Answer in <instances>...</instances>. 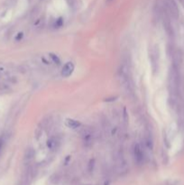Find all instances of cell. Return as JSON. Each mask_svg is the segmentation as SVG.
Listing matches in <instances>:
<instances>
[{"label": "cell", "instance_id": "cell-2", "mask_svg": "<svg viewBox=\"0 0 184 185\" xmlns=\"http://www.w3.org/2000/svg\"><path fill=\"white\" fill-rule=\"evenodd\" d=\"M118 80L119 83H120L121 87L128 93L132 92V83L129 76V71H128V68L126 66H122V68L119 71L118 73Z\"/></svg>", "mask_w": 184, "mask_h": 185}, {"label": "cell", "instance_id": "cell-6", "mask_svg": "<svg viewBox=\"0 0 184 185\" xmlns=\"http://www.w3.org/2000/svg\"><path fill=\"white\" fill-rule=\"evenodd\" d=\"M66 125L68 127L70 128H72V129H76L78 127L80 126V122L78 121V120H75V119H71V118H68L66 120Z\"/></svg>", "mask_w": 184, "mask_h": 185}, {"label": "cell", "instance_id": "cell-10", "mask_svg": "<svg viewBox=\"0 0 184 185\" xmlns=\"http://www.w3.org/2000/svg\"><path fill=\"white\" fill-rule=\"evenodd\" d=\"M1 146H2V141L0 140V149H1Z\"/></svg>", "mask_w": 184, "mask_h": 185}, {"label": "cell", "instance_id": "cell-7", "mask_svg": "<svg viewBox=\"0 0 184 185\" xmlns=\"http://www.w3.org/2000/svg\"><path fill=\"white\" fill-rule=\"evenodd\" d=\"M57 144H58V141L56 140V138H51L50 140H48L47 145L50 149H54V148L56 147Z\"/></svg>", "mask_w": 184, "mask_h": 185}, {"label": "cell", "instance_id": "cell-5", "mask_svg": "<svg viewBox=\"0 0 184 185\" xmlns=\"http://www.w3.org/2000/svg\"><path fill=\"white\" fill-rule=\"evenodd\" d=\"M73 71H74V64H73L72 62H67L62 68L61 75L65 78H68L72 74Z\"/></svg>", "mask_w": 184, "mask_h": 185}, {"label": "cell", "instance_id": "cell-9", "mask_svg": "<svg viewBox=\"0 0 184 185\" xmlns=\"http://www.w3.org/2000/svg\"><path fill=\"white\" fill-rule=\"evenodd\" d=\"M113 1H114V0H107V3H111V2H113Z\"/></svg>", "mask_w": 184, "mask_h": 185}, {"label": "cell", "instance_id": "cell-1", "mask_svg": "<svg viewBox=\"0 0 184 185\" xmlns=\"http://www.w3.org/2000/svg\"><path fill=\"white\" fill-rule=\"evenodd\" d=\"M180 85H181V78H180L179 68H177L172 64L168 75V89L171 98H178L180 92Z\"/></svg>", "mask_w": 184, "mask_h": 185}, {"label": "cell", "instance_id": "cell-3", "mask_svg": "<svg viewBox=\"0 0 184 185\" xmlns=\"http://www.w3.org/2000/svg\"><path fill=\"white\" fill-rule=\"evenodd\" d=\"M162 5L171 18L177 19L179 17V8L174 0H162Z\"/></svg>", "mask_w": 184, "mask_h": 185}, {"label": "cell", "instance_id": "cell-8", "mask_svg": "<svg viewBox=\"0 0 184 185\" xmlns=\"http://www.w3.org/2000/svg\"><path fill=\"white\" fill-rule=\"evenodd\" d=\"M51 58L53 60V61H54V62H56L57 64H59V63H60V60L58 59V57H57V56H55V55H53V54H51Z\"/></svg>", "mask_w": 184, "mask_h": 185}, {"label": "cell", "instance_id": "cell-4", "mask_svg": "<svg viewBox=\"0 0 184 185\" xmlns=\"http://www.w3.org/2000/svg\"><path fill=\"white\" fill-rule=\"evenodd\" d=\"M133 154H134V158L135 163L138 165H141L144 161V154L142 147L139 144H135L133 148Z\"/></svg>", "mask_w": 184, "mask_h": 185}]
</instances>
